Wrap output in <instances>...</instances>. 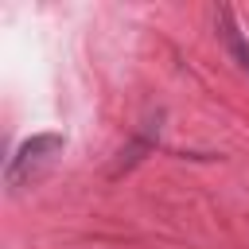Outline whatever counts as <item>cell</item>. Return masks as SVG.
Segmentation results:
<instances>
[{
  "mask_svg": "<svg viewBox=\"0 0 249 249\" xmlns=\"http://www.w3.org/2000/svg\"><path fill=\"white\" fill-rule=\"evenodd\" d=\"M62 148H66V136H62V132H35L31 140H23V144L16 148L8 171H4L8 191H23V187H31V183H35V179L62 156Z\"/></svg>",
  "mask_w": 249,
  "mask_h": 249,
  "instance_id": "6da1fadb",
  "label": "cell"
},
{
  "mask_svg": "<svg viewBox=\"0 0 249 249\" xmlns=\"http://www.w3.org/2000/svg\"><path fill=\"white\" fill-rule=\"evenodd\" d=\"M218 39L226 43V51H230V58L237 62V70L241 74H249V43H245V35H241V27H237V19H233V8H218Z\"/></svg>",
  "mask_w": 249,
  "mask_h": 249,
  "instance_id": "7a4b0ae2",
  "label": "cell"
}]
</instances>
